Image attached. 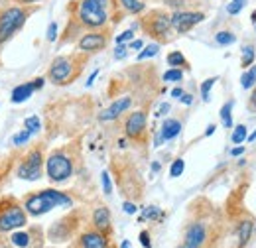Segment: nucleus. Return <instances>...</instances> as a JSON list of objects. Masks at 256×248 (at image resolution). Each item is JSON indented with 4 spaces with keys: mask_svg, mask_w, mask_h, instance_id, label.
Masks as SVG:
<instances>
[{
    "mask_svg": "<svg viewBox=\"0 0 256 248\" xmlns=\"http://www.w3.org/2000/svg\"><path fill=\"white\" fill-rule=\"evenodd\" d=\"M30 136H32V134H30L26 128H22L18 134H14V138H12V144H14V146H24V144H28Z\"/></svg>",
    "mask_w": 256,
    "mask_h": 248,
    "instance_id": "33",
    "label": "nucleus"
},
{
    "mask_svg": "<svg viewBox=\"0 0 256 248\" xmlns=\"http://www.w3.org/2000/svg\"><path fill=\"white\" fill-rule=\"evenodd\" d=\"M75 248H110L106 234L98 232V230H87L79 236Z\"/></svg>",
    "mask_w": 256,
    "mask_h": 248,
    "instance_id": "13",
    "label": "nucleus"
},
{
    "mask_svg": "<svg viewBox=\"0 0 256 248\" xmlns=\"http://www.w3.org/2000/svg\"><path fill=\"white\" fill-rule=\"evenodd\" d=\"M168 112H170V104H168V102H164V104L160 106V110L156 112V116H166Z\"/></svg>",
    "mask_w": 256,
    "mask_h": 248,
    "instance_id": "45",
    "label": "nucleus"
},
{
    "mask_svg": "<svg viewBox=\"0 0 256 248\" xmlns=\"http://www.w3.org/2000/svg\"><path fill=\"white\" fill-rule=\"evenodd\" d=\"M142 30L146 32L150 38L158 40V44H164L172 38V18L164 10H150L142 20H140Z\"/></svg>",
    "mask_w": 256,
    "mask_h": 248,
    "instance_id": "3",
    "label": "nucleus"
},
{
    "mask_svg": "<svg viewBox=\"0 0 256 248\" xmlns=\"http://www.w3.org/2000/svg\"><path fill=\"white\" fill-rule=\"evenodd\" d=\"M182 132V122L178 118H166L160 128V136L164 140H174Z\"/></svg>",
    "mask_w": 256,
    "mask_h": 248,
    "instance_id": "17",
    "label": "nucleus"
},
{
    "mask_svg": "<svg viewBox=\"0 0 256 248\" xmlns=\"http://www.w3.org/2000/svg\"><path fill=\"white\" fill-rule=\"evenodd\" d=\"M93 224H95V230L102 234L110 232V211L106 207H96L93 213Z\"/></svg>",
    "mask_w": 256,
    "mask_h": 248,
    "instance_id": "15",
    "label": "nucleus"
},
{
    "mask_svg": "<svg viewBox=\"0 0 256 248\" xmlns=\"http://www.w3.org/2000/svg\"><path fill=\"white\" fill-rule=\"evenodd\" d=\"M234 40H236L234 34H232V32H226V30L219 32V34L215 36V42H217L219 46H230V44H234Z\"/></svg>",
    "mask_w": 256,
    "mask_h": 248,
    "instance_id": "31",
    "label": "nucleus"
},
{
    "mask_svg": "<svg viewBox=\"0 0 256 248\" xmlns=\"http://www.w3.org/2000/svg\"><path fill=\"white\" fill-rule=\"evenodd\" d=\"M152 170H154V172H158V170H160V164H158V162H154V164H152Z\"/></svg>",
    "mask_w": 256,
    "mask_h": 248,
    "instance_id": "54",
    "label": "nucleus"
},
{
    "mask_svg": "<svg viewBox=\"0 0 256 248\" xmlns=\"http://www.w3.org/2000/svg\"><path fill=\"white\" fill-rule=\"evenodd\" d=\"M172 18V28L178 34H188L193 26H197L199 22L205 20L203 12H192V10H178L174 14H170Z\"/></svg>",
    "mask_w": 256,
    "mask_h": 248,
    "instance_id": "8",
    "label": "nucleus"
},
{
    "mask_svg": "<svg viewBox=\"0 0 256 248\" xmlns=\"http://www.w3.org/2000/svg\"><path fill=\"white\" fill-rule=\"evenodd\" d=\"M250 106L256 108V87H254V91H252V96H250Z\"/></svg>",
    "mask_w": 256,
    "mask_h": 248,
    "instance_id": "52",
    "label": "nucleus"
},
{
    "mask_svg": "<svg viewBox=\"0 0 256 248\" xmlns=\"http://www.w3.org/2000/svg\"><path fill=\"white\" fill-rule=\"evenodd\" d=\"M166 83H180V81H184V71L182 69H176V67H170L166 73H164V77H162Z\"/></svg>",
    "mask_w": 256,
    "mask_h": 248,
    "instance_id": "24",
    "label": "nucleus"
},
{
    "mask_svg": "<svg viewBox=\"0 0 256 248\" xmlns=\"http://www.w3.org/2000/svg\"><path fill=\"white\" fill-rule=\"evenodd\" d=\"M132 40H134V30H126L116 36V44H126V42H132Z\"/></svg>",
    "mask_w": 256,
    "mask_h": 248,
    "instance_id": "39",
    "label": "nucleus"
},
{
    "mask_svg": "<svg viewBox=\"0 0 256 248\" xmlns=\"http://www.w3.org/2000/svg\"><path fill=\"white\" fill-rule=\"evenodd\" d=\"M230 112H232V100L224 102L223 108H221V120H223L224 128H232V116H230Z\"/></svg>",
    "mask_w": 256,
    "mask_h": 248,
    "instance_id": "25",
    "label": "nucleus"
},
{
    "mask_svg": "<svg viewBox=\"0 0 256 248\" xmlns=\"http://www.w3.org/2000/svg\"><path fill=\"white\" fill-rule=\"evenodd\" d=\"M242 154H244V148H242V146H236V148L230 150V156H232V158H234V156H242Z\"/></svg>",
    "mask_w": 256,
    "mask_h": 248,
    "instance_id": "48",
    "label": "nucleus"
},
{
    "mask_svg": "<svg viewBox=\"0 0 256 248\" xmlns=\"http://www.w3.org/2000/svg\"><path fill=\"white\" fill-rule=\"evenodd\" d=\"M184 170H186V162H184L182 158H178V160H174V164L170 166V176H172V178H180V176L184 174Z\"/></svg>",
    "mask_w": 256,
    "mask_h": 248,
    "instance_id": "32",
    "label": "nucleus"
},
{
    "mask_svg": "<svg viewBox=\"0 0 256 248\" xmlns=\"http://www.w3.org/2000/svg\"><path fill=\"white\" fill-rule=\"evenodd\" d=\"M207 242V228L203 222H192L186 228V236L184 242L178 248H203V244Z\"/></svg>",
    "mask_w": 256,
    "mask_h": 248,
    "instance_id": "11",
    "label": "nucleus"
},
{
    "mask_svg": "<svg viewBox=\"0 0 256 248\" xmlns=\"http://www.w3.org/2000/svg\"><path fill=\"white\" fill-rule=\"evenodd\" d=\"M246 126L244 124H238V126H234V130H232V136H230V140H232V144H242L244 140H246Z\"/></svg>",
    "mask_w": 256,
    "mask_h": 248,
    "instance_id": "28",
    "label": "nucleus"
},
{
    "mask_svg": "<svg viewBox=\"0 0 256 248\" xmlns=\"http://www.w3.org/2000/svg\"><path fill=\"white\" fill-rule=\"evenodd\" d=\"M42 172H44V150L42 146H36L22 158L16 176L24 182H38L42 178Z\"/></svg>",
    "mask_w": 256,
    "mask_h": 248,
    "instance_id": "7",
    "label": "nucleus"
},
{
    "mask_svg": "<svg viewBox=\"0 0 256 248\" xmlns=\"http://www.w3.org/2000/svg\"><path fill=\"white\" fill-rule=\"evenodd\" d=\"M180 100H182L184 104H192V102H193V96L190 93H184L182 96H180Z\"/></svg>",
    "mask_w": 256,
    "mask_h": 248,
    "instance_id": "47",
    "label": "nucleus"
},
{
    "mask_svg": "<svg viewBox=\"0 0 256 248\" xmlns=\"http://www.w3.org/2000/svg\"><path fill=\"white\" fill-rule=\"evenodd\" d=\"M242 6H244V0H232V2L226 6V12H228L230 16H234V14H238V12L242 10Z\"/></svg>",
    "mask_w": 256,
    "mask_h": 248,
    "instance_id": "35",
    "label": "nucleus"
},
{
    "mask_svg": "<svg viewBox=\"0 0 256 248\" xmlns=\"http://www.w3.org/2000/svg\"><path fill=\"white\" fill-rule=\"evenodd\" d=\"M102 8H106L108 10V14H110V8H112V4H114V0H96Z\"/></svg>",
    "mask_w": 256,
    "mask_h": 248,
    "instance_id": "44",
    "label": "nucleus"
},
{
    "mask_svg": "<svg viewBox=\"0 0 256 248\" xmlns=\"http://www.w3.org/2000/svg\"><path fill=\"white\" fill-rule=\"evenodd\" d=\"M124 132L128 138L132 140H140L146 132V112L144 110H134L130 112L124 122Z\"/></svg>",
    "mask_w": 256,
    "mask_h": 248,
    "instance_id": "12",
    "label": "nucleus"
},
{
    "mask_svg": "<svg viewBox=\"0 0 256 248\" xmlns=\"http://www.w3.org/2000/svg\"><path fill=\"white\" fill-rule=\"evenodd\" d=\"M126 56H128L126 44H116V48H114V60H124Z\"/></svg>",
    "mask_w": 256,
    "mask_h": 248,
    "instance_id": "36",
    "label": "nucleus"
},
{
    "mask_svg": "<svg viewBox=\"0 0 256 248\" xmlns=\"http://www.w3.org/2000/svg\"><path fill=\"white\" fill-rule=\"evenodd\" d=\"M122 209H124V213H128V215H134V213L138 211V207H136L134 203H130V201H124V205H122Z\"/></svg>",
    "mask_w": 256,
    "mask_h": 248,
    "instance_id": "41",
    "label": "nucleus"
},
{
    "mask_svg": "<svg viewBox=\"0 0 256 248\" xmlns=\"http://www.w3.org/2000/svg\"><path fill=\"white\" fill-rule=\"evenodd\" d=\"M215 130H217V126H215V124H209V126H207V130H205V136H211Z\"/></svg>",
    "mask_w": 256,
    "mask_h": 248,
    "instance_id": "50",
    "label": "nucleus"
},
{
    "mask_svg": "<svg viewBox=\"0 0 256 248\" xmlns=\"http://www.w3.org/2000/svg\"><path fill=\"white\" fill-rule=\"evenodd\" d=\"M10 242L18 248H28L30 246V232H26V230L14 232V234L10 236Z\"/></svg>",
    "mask_w": 256,
    "mask_h": 248,
    "instance_id": "23",
    "label": "nucleus"
},
{
    "mask_svg": "<svg viewBox=\"0 0 256 248\" xmlns=\"http://www.w3.org/2000/svg\"><path fill=\"white\" fill-rule=\"evenodd\" d=\"M100 182H102V189H104V193H106V195H110V193H112V184H110V178H108V174H106V172H102Z\"/></svg>",
    "mask_w": 256,
    "mask_h": 248,
    "instance_id": "38",
    "label": "nucleus"
},
{
    "mask_svg": "<svg viewBox=\"0 0 256 248\" xmlns=\"http://www.w3.org/2000/svg\"><path fill=\"white\" fill-rule=\"evenodd\" d=\"M250 20H252V24H256V10L252 12V16H250Z\"/></svg>",
    "mask_w": 256,
    "mask_h": 248,
    "instance_id": "56",
    "label": "nucleus"
},
{
    "mask_svg": "<svg viewBox=\"0 0 256 248\" xmlns=\"http://www.w3.org/2000/svg\"><path fill=\"white\" fill-rule=\"evenodd\" d=\"M46 38H48V42H52V44L58 40V24H56V22H50V26H48V36H46Z\"/></svg>",
    "mask_w": 256,
    "mask_h": 248,
    "instance_id": "37",
    "label": "nucleus"
},
{
    "mask_svg": "<svg viewBox=\"0 0 256 248\" xmlns=\"http://www.w3.org/2000/svg\"><path fill=\"white\" fill-rule=\"evenodd\" d=\"M106 42H108V36L104 32H98V30H91L87 34H83L77 42V50L81 54H98L100 50L106 48Z\"/></svg>",
    "mask_w": 256,
    "mask_h": 248,
    "instance_id": "9",
    "label": "nucleus"
},
{
    "mask_svg": "<svg viewBox=\"0 0 256 248\" xmlns=\"http://www.w3.org/2000/svg\"><path fill=\"white\" fill-rule=\"evenodd\" d=\"M96 75H98V71H93V73H91V77H89V81H87V87H91V85H93V81L96 79Z\"/></svg>",
    "mask_w": 256,
    "mask_h": 248,
    "instance_id": "51",
    "label": "nucleus"
},
{
    "mask_svg": "<svg viewBox=\"0 0 256 248\" xmlns=\"http://www.w3.org/2000/svg\"><path fill=\"white\" fill-rule=\"evenodd\" d=\"M246 138H248V142H254V140H256V132H254V134H250V136H246Z\"/></svg>",
    "mask_w": 256,
    "mask_h": 248,
    "instance_id": "55",
    "label": "nucleus"
},
{
    "mask_svg": "<svg viewBox=\"0 0 256 248\" xmlns=\"http://www.w3.org/2000/svg\"><path fill=\"white\" fill-rule=\"evenodd\" d=\"M158 52H160V44H150V46H144L140 52H138V62H144V60H150V58H154V56H158Z\"/></svg>",
    "mask_w": 256,
    "mask_h": 248,
    "instance_id": "22",
    "label": "nucleus"
},
{
    "mask_svg": "<svg viewBox=\"0 0 256 248\" xmlns=\"http://www.w3.org/2000/svg\"><path fill=\"white\" fill-rule=\"evenodd\" d=\"M118 4H120V8L124 12H128V14H140L146 8V4L142 0H118Z\"/></svg>",
    "mask_w": 256,
    "mask_h": 248,
    "instance_id": "20",
    "label": "nucleus"
},
{
    "mask_svg": "<svg viewBox=\"0 0 256 248\" xmlns=\"http://www.w3.org/2000/svg\"><path fill=\"white\" fill-rule=\"evenodd\" d=\"M81 67L77 65V56H60L50 65L48 77L54 85H67L81 73Z\"/></svg>",
    "mask_w": 256,
    "mask_h": 248,
    "instance_id": "5",
    "label": "nucleus"
},
{
    "mask_svg": "<svg viewBox=\"0 0 256 248\" xmlns=\"http://www.w3.org/2000/svg\"><path fill=\"white\" fill-rule=\"evenodd\" d=\"M140 242L144 248H152V242H150V232L148 230H142L140 232Z\"/></svg>",
    "mask_w": 256,
    "mask_h": 248,
    "instance_id": "40",
    "label": "nucleus"
},
{
    "mask_svg": "<svg viewBox=\"0 0 256 248\" xmlns=\"http://www.w3.org/2000/svg\"><path fill=\"white\" fill-rule=\"evenodd\" d=\"M28 215L24 205H20L16 199H2L0 201V232H12L16 228L26 226Z\"/></svg>",
    "mask_w": 256,
    "mask_h": 248,
    "instance_id": "4",
    "label": "nucleus"
},
{
    "mask_svg": "<svg viewBox=\"0 0 256 248\" xmlns=\"http://www.w3.org/2000/svg\"><path fill=\"white\" fill-rule=\"evenodd\" d=\"M164 217V213H162L158 207H146V211H144V217L142 218H152V220H158V218Z\"/></svg>",
    "mask_w": 256,
    "mask_h": 248,
    "instance_id": "34",
    "label": "nucleus"
},
{
    "mask_svg": "<svg viewBox=\"0 0 256 248\" xmlns=\"http://www.w3.org/2000/svg\"><path fill=\"white\" fill-rule=\"evenodd\" d=\"M252 234V220H242L238 224V248L244 246Z\"/></svg>",
    "mask_w": 256,
    "mask_h": 248,
    "instance_id": "21",
    "label": "nucleus"
},
{
    "mask_svg": "<svg viewBox=\"0 0 256 248\" xmlns=\"http://www.w3.org/2000/svg\"><path fill=\"white\" fill-rule=\"evenodd\" d=\"M254 83H256V65H252V67L240 77V85H242V89H250Z\"/></svg>",
    "mask_w": 256,
    "mask_h": 248,
    "instance_id": "26",
    "label": "nucleus"
},
{
    "mask_svg": "<svg viewBox=\"0 0 256 248\" xmlns=\"http://www.w3.org/2000/svg\"><path fill=\"white\" fill-rule=\"evenodd\" d=\"M32 14L30 6H6L0 8V46L10 42L18 32L24 28L28 16Z\"/></svg>",
    "mask_w": 256,
    "mask_h": 248,
    "instance_id": "1",
    "label": "nucleus"
},
{
    "mask_svg": "<svg viewBox=\"0 0 256 248\" xmlns=\"http://www.w3.org/2000/svg\"><path fill=\"white\" fill-rule=\"evenodd\" d=\"M130 104H132V98L130 96H122V98H118V100H114L108 108H104L100 114H98V120H102V122H108V120H116L122 112H126L128 108H130Z\"/></svg>",
    "mask_w": 256,
    "mask_h": 248,
    "instance_id": "14",
    "label": "nucleus"
},
{
    "mask_svg": "<svg viewBox=\"0 0 256 248\" xmlns=\"http://www.w3.org/2000/svg\"><path fill=\"white\" fill-rule=\"evenodd\" d=\"M215 83H217V77H209L207 81H203V83H201V96H203V100H205V102H209V98H211L209 93H211V89H213V85H215Z\"/></svg>",
    "mask_w": 256,
    "mask_h": 248,
    "instance_id": "30",
    "label": "nucleus"
},
{
    "mask_svg": "<svg viewBox=\"0 0 256 248\" xmlns=\"http://www.w3.org/2000/svg\"><path fill=\"white\" fill-rule=\"evenodd\" d=\"M120 248H132V244H130V240H122V244H120Z\"/></svg>",
    "mask_w": 256,
    "mask_h": 248,
    "instance_id": "53",
    "label": "nucleus"
},
{
    "mask_svg": "<svg viewBox=\"0 0 256 248\" xmlns=\"http://www.w3.org/2000/svg\"><path fill=\"white\" fill-rule=\"evenodd\" d=\"M24 128L30 132V134H38L40 130H42V120H40V116H28L26 120H24Z\"/></svg>",
    "mask_w": 256,
    "mask_h": 248,
    "instance_id": "29",
    "label": "nucleus"
},
{
    "mask_svg": "<svg viewBox=\"0 0 256 248\" xmlns=\"http://www.w3.org/2000/svg\"><path fill=\"white\" fill-rule=\"evenodd\" d=\"M46 174L50 178V182L54 184H64L67 182L71 176H73V162L71 158L62 152V150H56L48 156L46 160Z\"/></svg>",
    "mask_w": 256,
    "mask_h": 248,
    "instance_id": "6",
    "label": "nucleus"
},
{
    "mask_svg": "<svg viewBox=\"0 0 256 248\" xmlns=\"http://www.w3.org/2000/svg\"><path fill=\"white\" fill-rule=\"evenodd\" d=\"M34 93H36V89H34L32 81H28V83H22V85L14 87V91L10 94V100L14 104H20V102H26Z\"/></svg>",
    "mask_w": 256,
    "mask_h": 248,
    "instance_id": "16",
    "label": "nucleus"
},
{
    "mask_svg": "<svg viewBox=\"0 0 256 248\" xmlns=\"http://www.w3.org/2000/svg\"><path fill=\"white\" fill-rule=\"evenodd\" d=\"M184 94V89H180V87H176V89H172V96L174 98H180Z\"/></svg>",
    "mask_w": 256,
    "mask_h": 248,
    "instance_id": "49",
    "label": "nucleus"
},
{
    "mask_svg": "<svg viewBox=\"0 0 256 248\" xmlns=\"http://www.w3.org/2000/svg\"><path fill=\"white\" fill-rule=\"evenodd\" d=\"M46 197L54 203V207H71L73 205V199L69 195H65L62 191H56V189H44Z\"/></svg>",
    "mask_w": 256,
    "mask_h": 248,
    "instance_id": "18",
    "label": "nucleus"
},
{
    "mask_svg": "<svg viewBox=\"0 0 256 248\" xmlns=\"http://www.w3.org/2000/svg\"><path fill=\"white\" fill-rule=\"evenodd\" d=\"M32 85H34V89H36V91H42V89H44V85H46V79H44V77H36V79L32 81Z\"/></svg>",
    "mask_w": 256,
    "mask_h": 248,
    "instance_id": "43",
    "label": "nucleus"
},
{
    "mask_svg": "<svg viewBox=\"0 0 256 248\" xmlns=\"http://www.w3.org/2000/svg\"><path fill=\"white\" fill-rule=\"evenodd\" d=\"M18 6H32V4H38V2H42V0H14Z\"/></svg>",
    "mask_w": 256,
    "mask_h": 248,
    "instance_id": "46",
    "label": "nucleus"
},
{
    "mask_svg": "<svg viewBox=\"0 0 256 248\" xmlns=\"http://www.w3.org/2000/svg\"><path fill=\"white\" fill-rule=\"evenodd\" d=\"M24 209H26V213L32 215V217H42V215H46L48 211L54 209V203L46 197L44 191H40V193H32V195L26 197Z\"/></svg>",
    "mask_w": 256,
    "mask_h": 248,
    "instance_id": "10",
    "label": "nucleus"
},
{
    "mask_svg": "<svg viewBox=\"0 0 256 248\" xmlns=\"http://www.w3.org/2000/svg\"><path fill=\"white\" fill-rule=\"evenodd\" d=\"M252 63H254V48H252V46H244V48H242V60H240V65H242L244 69H248Z\"/></svg>",
    "mask_w": 256,
    "mask_h": 248,
    "instance_id": "27",
    "label": "nucleus"
},
{
    "mask_svg": "<svg viewBox=\"0 0 256 248\" xmlns=\"http://www.w3.org/2000/svg\"><path fill=\"white\" fill-rule=\"evenodd\" d=\"M254 28H256V24H254Z\"/></svg>",
    "mask_w": 256,
    "mask_h": 248,
    "instance_id": "57",
    "label": "nucleus"
},
{
    "mask_svg": "<svg viewBox=\"0 0 256 248\" xmlns=\"http://www.w3.org/2000/svg\"><path fill=\"white\" fill-rule=\"evenodd\" d=\"M75 20L83 28L100 30L108 24V10L102 8L96 0H79L75 10Z\"/></svg>",
    "mask_w": 256,
    "mask_h": 248,
    "instance_id": "2",
    "label": "nucleus"
},
{
    "mask_svg": "<svg viewBox=\"0 0 256 248\" xmlns=\"http://www.w3.org/2000/svg\"><path fill=\"white\" fill-rule=\"evenodd\" d=\"M168 65L170 67H176V69H186V67H190V63H188V60H186V56L182 54V52H170L168 54Z\"/></svg>",
    "mask_w": 256,
    "mask_h": 248,
    "instance_id": "19",
    "label": "nucleus"
},
{
    "mask_svg": "<svg viewBox=\"0 0 256 248\" xmlns=\"http://www.w3.org/2000/svg\"><path fill=\"white\" fill-rule=\"evenodd\" d=\"M144 48V42L142 40H132L130 44H128V50H136V52H140Z\"/></svg>",
    "mask_w": 256,
    "mask_h": 248,
    "instance_id": "42",
    "label": "nucleus"
}]
</instances>
